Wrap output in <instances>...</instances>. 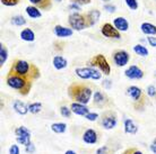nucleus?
Here are the masks:
<instances>
[{
	"label": "nucleus",
	"instance_id": "nucleus-1",
	"mask_svg": "<svg viewBox=\"0 0 156 154\" xmlns=\"http://www.w3.org/2000/svg\"><path fill=\"white\" fill-rule=\"evenodd\" d=\"M10 73L17 74L20 77H25L31 80H35L40 78V70L36 68L34 64L28 63L27 61L24 60H16L12 66Z\"/></svg>",
	"mask_w": 156,
	"mask_h": 154
},
{
	"label": "nucleus",
	"instance_id": "nucleus-2",
	"mask_svg": "<svg viewBox=\"0 0 156 154\" xmlns=\"http://www.w3.org/2000/svg\"><path fill=\"white\" fill-rule=\"evenodd\" d=\"M68 95L75 102L87 105L93 96V90L85 85L73 83L68 88Z\"/></svg>",
	"mask_w": 156,
	"mask_h": 154
},
{
	"label": "nucleus",
	"instance_id": "nucleus-3",
	"mask_svg": "<svg viewBox=\"0 0 156 154\" xmlns=\"http://www.w3.org/2000/svg\"><path fill=\"white\" fill-rule=\"evenodd\" d=\"M6 82H7V85L10 88L17 90L23 96L28 95V92L31 91L32 80L25 77H20V75H17V74L9 72L7 75V79H6Z\"/></svg>",
	"mask_w": 156,
	"mask_h": 154
},
{
	"label": "nucleus",
	"instance_id": "nucleus-4",
	"mask_svg": "<svg viewBox=\"0 0 156 154\" xmlns=\"http://www.w3.org/2000/svg\"><path fill=\"white\" fill-rule=\"evenodd\" d=\"M88 65L90 68H98L100 71H101L103 74L105 75H109L110 72H111V68H110V64L108 63L104 55L102 54H98L88 61Z\"/></svg>",
	"mask_w": 156,
	"mask_h": 154
},
{
	"label": "nucleus",
	"instance_id": "nucleus-5",
	"mask_svg": "<svg viewBox=\"0 0 156 154\" xmlns=\"http://www.w3.org/2000/svg\"><path fill=\"white\" fill-rule=\"evenodd\" d=\"M75 73L77 77H79L80 79H92V80H100L102 78L101 71L95 68H90V66H87V68H77L75 70Z\"/></svg>",
	"mask_w": 156,
	"mask_h": 154
},
{
	"label": "nucleus",
	"instance_id": "nucleus-6",
	"mask_svg": "<svg viewBox=\"0 0 156 154\" xmlns=\"http://www.w3.org/2000/svg\"><path fill=\"white\" fill-rule=\"evenodd\" d=\"M118 124V118L115 112H113L112 110H106L102 114V120L101 125L103 126L104 129H113Z\"/></svg>",
	"mask_w": 156,
	"mask_h": 154
},
{
	"label": "nucleus",
	"instance_id": "nucleus-7",
	"mask_svg": "<svg viewBox=\"0 0 156 154\" xmlns=\"http://www.w3.org/2000/svg\"><path fill=\"white\" fill-rule=\"evenodd\" d=\"M15 135H16V141L24 145L27 146L28 144H31V131L25 126H20L15 129Z\"/></svg>",
	"mask_w": 156,
	"mask_h": 154
},
{
	"label": "nucleus",
	"instance_id": "nucleus-8",
	"mask_svg": "<svg viewBox=\"0 0 156 154\" xmlns=\"http://www.w3.org/2000/svg\"><path fill=\"white\" fill-rule=\"evenodd\" d=\"M69 25L71 26L73 29H76V31H83L84 28H86V20L85 17L82 16L80 14H77V12H74L69 16Z\"/></svg>",
	"mask_w": 156,
	"mask_h": 154
},
{
	"label": "nucleus",
	"instance_id": "nucleus-9",
	"mask_svg": "<svg viewBox=\"0 0 156 154\" xmlns=\"http://www.w3.org/2000/svg\"><path fill=\"white\" fill-rule=\"evenodd\" d=\"M129 60H130V55H129V53L127 51L119 50V51H115L113 53V61L115 63V65L125 66L126 64H128Z\"/></svg>",
	"mask_w": 156,
	"mask_h": 154
},
{
	"label": "nucleus",
	"instance_id": "nucleus-10",
	"mask_svg": "<svg viewBox=\"0 0 156 154\" xmlns=\"http://www.w3.org/2000/svg\"><path fill=\"white\" fill-rule=\"evenodd\" d=\"M101 33L104 35L105 37H108V38L119 39L121 37L119 31H118L115 27H113L111 24H109V23L104 24V25L101 27Z\"/></svg>",
	"mask_w": 156,
	"mask_h": 154
},
{
	"label": "nucleus",
	"instance_id": "nucleus-11",
	"mask_svg": "<svg viewBox=\"0 0 156 154\" xmlns=\"http://www.w3.org/2000/svg\"><path fill=\"white\" fill-rule=\"evenodd\" d=\"M83 141L86 143V144H96L98 141V132L93 129V128H88L87 131H85V133L83 134Z\"/></svg>",
	"mask_w": 156,
	"mask_h": 154
},
{
	"label": "nucleus",
	"instance_id": "nucleus-12",
	"mask_svg": "<svg viewBox=\"0 0 156 154\" xmlns=\"http://www.w3.org/2000/svg\"><path fill=\"white\" fill-rule=\"evenodd\" d=\"M125 75L129 79H141L144 77L143 70L137 65H130L125 71Z\"/></svg>",
	"mask_w": 156,
	"mask_h": 154
},
{
	"label": "nucleus",
	"instance_id": "nucleus-13",
	"mask_svg": "<svg viewBox=\"0 0 156 154\" xmlns=\"http://www.w3.org/2000/svg\"><path fill=\"white\" fill-rule=\"evenodd\" d=\"M100 16H101V12L98 9H93L86 14L85 16V20H86V27H92L94 26L95 24L98 23V19H100Z\"/></svg>",
	"mask_w": 156,
	"mask_h": 154
},
{
	"label": "nucleus",
	"instance_id": "nucleus-14",
	"mask_svg": "<svg viewBox=\"0 0 156 154\" xmlns=\"http://www.w3.org/2000/svg\"><path fill=\"white\" fill-rule=\"evenodd\" d=\"M70 109L73 114L78 116H84V117L90 112V109L86 107V105L79 104V102H73L70 105Z\"/></svg>",
	"mask_w": 156,
	"mask_h": 154
},
{
	"label": "nucleus",
	"instance_id": "nucleus-15",
	"mask_svg": "<svg viewBox=\"0 0 156 154\" xmlns=\"http://www.w3.org/2000/svg\"><path fill=\"white\" fill-rule=\"evenodd\" d=\"M93 99H94V104L96 105V106H98V107H104L109 102V98L103 92H101V91H95Z\"/></svg>",
	"mask_w": 156,
	"mask_h": 154
},
{
	"label": "nucleus",
	"instance_id": "nucleus-16",
	"mask_svg": "<svg viewBox=\"0 0 156 154\" xmlns=\"http://www.w3.org/2000/svg\"><path fill=\"white\" fill-rule=\"evenodd\" d=\"M127 95H128L133 101H139L141 98V95H143V91H141L140 88H138L136 85H131L127 89Z\"/></svg>",
	"mask_w": 156,
	"mask_h": 154
},
{
	"label": "nucleus",
	"instance_id": "nucleus-17",
	"mask_svg": "<svg viewBox=\"0 0 156 154\" xmlns=\"http://www.w3.org/2000/svg\"><path fill=\"white\" fill-rule=\"evenodd\" d=\"M55 34L58 36V37H68V36H71V35L74 34V32L71 28H67V27H63L61 25H57L55 27Z\"/></svg>",
	"mask_w": 156,
	"mask_h": 154
},
{
	"label": "nucleus",
	"instance_id": "nucleus-18",
	"mask_svg": "<svg viewBox=\"0 0 156 154\" xmlns=\"http://www.w3.org/2000/svg\"><path fill=\"white\" fill-rule=\"evenodd\" d=\"M113 24H114V27L117 28L118 31H121V32L128 31L129 24H128V22H127V19L123 18V17H117V18L113 20Z\"/></svg>",
	"mask_w": 156,
	"mask_h": 154
},
{
	"label": "nucleus",
	"instance_id": "nucleus-19",
	"mask_svg": "<svg viewBox=\"0 0 156 154\" xmlns=\"http://www.w3.org/2000/svg\"><path fill=\"white\" fill-rule=\"evenodd\" d=\"M12 107L15 109V112L20 115H26L30 110H28V106H26L25 102L20 100H15L12 104Z\"/></svg>",
	"mask_w": 156,
	"mask_h": 154
},
{
	"label": "nucleus",
	"instance_id": "nucleus-20",
	"mask_svg": "<svg viewBox=\"0 0 156 154\" xmlns=\"http://www.w3.org/2000/svg\"><path fill=\"white\" fill-rule=\"evenodd\" d=\"M123 126H125V132L127 134L135 135L138 132V126H137L136 123L133 119H126Z\"/></svg>",
	"mask_w": 156,
	"mask_h": 154
},
{
	"label": "nucleus",
	"instance_id": "nucleus-21",
	"mask_svg": "<svg viewBox=\"0 0 156 154\" xmlns=\"http://www.w3.org/2000/svg\"><path fill=\"white\" fill-rule=\"evenodd\" d=\"M52 64L55 66V69L62 70V69H65V68H67L68 62H67V60L65 58L60 56V55H57V56H55L53 60H52Z\"/></svg>",
	"mask_w": 156,
	"mask_h": 154
},
{
	"label": "nucleus",
	"instance_id": "nucleus-22",
	"mask_svg": "<svg viewBox=\"0 0 156 154\" xmlns=\"http://www.w3.org/2000/svg\"><path fill=\"white\" fill-rule=\"evenodd\" d=\"M140 29L144 34L152 36V35H156V26L151 23H143L140 26Z\"/></svg>",
	"mask_w": 156,
	"mask_h": 154
},
{
	"label": "nucleus",
	"instance_id": "nucleus-23",
	"mask_svg": "<svg viewBox=\"0 0 156 154\" xmlns=\"http://www.w3.org/2000/svg\"><path fill=\"white\" fill-rule=\"evenodd\" d=\"M20 38L26 42H33L35 39V34L31 28H25L24 31L20 32Z\"/></svg>",
	"mask_w": 156,
	"mask_h": 154
},
{
	"label": "nucleus",
	"instance_id": "nucleus-24",
	"mask_svg": "<svg viewBox=\"0 0 156 154\" xmlns=\"http://www.w3.org/2000/svg\"><path fill=\"white\" fill-rule=\"evenodd\" d=\"M51 131L55 134H63L67 131V125L65 123H53L51 125Z\"/></svg>",
	"mask_w": 156,
	"mask_h": 154
},
{
	"label": "nucleus",
	"instance_id": "nucleus-25",
	"mask_svg": "<svg viewBox=\"0 0 156 154\" xmlns=\"http://www.w3.org/2000/svg\"><path fill=\"white\" fill-rule=\"evenodd\" d=\"M26 14H27L31 18H40V17L42 16L41 12H40L36 7H34V6H28V7L26 8Z\"/></svg>",
	"mask_w": 156,
	"mask_h": 154
},
{
	"label": "nucleus",
	"instance_id": "nucleus-26",
	"mask_svg": "<svg viewBox=\"0 0 156 154\" xmlns=\"http://www.w3.org/2000/svg\"><path fill=\"white\" fill-rule=\"evenodd\" d=\"M8 58V51L7 47L4 44H0V65H4V63L7 61Z\"/></svg>",
	"mask_w": 156,
	"mask_h": 154
},
{
	"label": "nucleus",
	"instance_id": "nucleus-27",
	"mask_svg": "<svg viewBox=\"0 0 156 154\" xmlns=\"http://www.w3.org/2000/svg\"><path fill=\"white\" fill-rule=\"evenodd\" d=\"M133 52L138 54V55H140V56H147L148 55V50L145 46L140 45V44H137V45L133 46Z\"/></svg>",
	"mask_w": 156,
	"mask_h": 154
},
{
	"label": "nucleus",
	"instance_id": "nucleus-28",
	"mask_svg": "<svg viewBox=\"0 0 156 154\" xmlns=\"http://www.w3.org/2000/svg\"><path fill=\"white\" fill-rule=\"evenodd\" d=\"M28 110L31 114H39L41 110H42V104L41 102H33L28 106Z\"/></svg>",
	"mask_w": 156,
	"mask_h": 154
},
{
	"label": "nucleus",
	"instance_id": "nucleus-29",
	"mask_svg": "<svg viewBox=\"0 0 156 154\" xmlns=\"http://www.w3.org/2000/svg\"><path fill=\"white\" fill-rule=\"evenodd\" d=\"M12 24H14L16 26H22V25L26 24V20L23 16H14L12 18Z\"/></svg>",
	"mask_w": 156,
	"mask_h": 154
},
{
	"label": "nucleus",
	"instance_id": "nucleus-30",
	"mask_svg": "<svg viewBox=\"0 0 156 154\" xmlns=\"http://www.w3.org/2000/svg\"><path fill=\"white\" fill-rule=\"evenodd\" d=\"M60 114H61V116H62V117L70 118L73 112H71L70 108H68L67 106H61V107H60Z\"/></svg>",
	"mask_w": 156,
	"mask_h": 154
},
{
	"label": "nucleus",
	"instance_id": "nucleus-31",
	"mask_svg": "<svg viewBox=\"0 0 156 154\" xmlns=\"http://www.w3.org/2000/svg\"><path fill=\"white\" fill-rule=\"evenodd\" d=\"M121 154H144L140 150H138L137 147H128Z\"/></svg>",
	"mask_w": 156,
	"mask_h": 154
},
{
	"label": "nucleus",
	"instance_id": "nucleus-32",
	"mask_svg": "<svg viewBox=\"0 0 156 154\" xmlns=\"http://www.w3.org/2000/svg\"><path fill=\"white\" fill-rule=\"evenodd\" d=\"M126 4H127V6H128L130 9H133V10H136L137 8H138L137 0H126Z\"/></svg>",
	"mask_w": 156,
	"mask_h": 154
},
{
	"label": "nucleus",
	"instance_id": "nucleus-33",
	"mask_svg": "<svg viewBox=\"0 0 156 154\" xmlns=\"http://www.w3.org/2000/svg\"><path fill=\"white\" fill-rule=\"evenodd\" d=\"M85 118L87 120H90V122H95V120H98V112H88V114L85 116Z\"/></svg>",
	"mask_w": 156,
	"mask_h": 154
},
{
	"label": "nucleus",
	"instance_id": "nucleus-34",
	"mask_svg": "<svg viewBox=\"0 0 156 154\" xmlns=\"http://www.w3.org/2000/svg\"><path fill=\"white\" fill-rule=\"evenodd\" d=\"M95 154H110V149H109V146L104 145V146L98 147V150H96V152H95Z\"/></svg>",
	"mask_w": 156,
	"mask_h": 154
},
{
	"label": "nucleus",
	"instance_id": "nucleus-35",
	"mask_svg": "<svg viewBox=\"0 0 156 154\" xmlns=\"http://www.w3.org/2000/svg\"><path fill=\"white\" fill-rule=\"evenodd\" d=\"M9 154H20V146L17 144H12V146L9 147Z\"/></svg>",
	"mask_w": 156,
	"mask_h": 154
},
{
	"label": "nucleus",
	"instance_id": "nucleus-36",
	"mask_svg": "<svg viewBox=\"0 0 156 154\" xmlns=\"http://www.w3.org/2000/svg\"><path fill=\"white\" fill-rule=\"evenodd\" d=\"M20 2V0H1V4L5 6H16Z\"/></svg>",
	"mask_w": 156,
	"mask_h": 154
},
{
	"label": "nucleus",
	"instance_id": "nucleus-37",
	"mask_svg": "<svg viewBox=\"0 0 156 154\" xmlns=\"http://www.w3.org/2000/svg\"><path fill=\"white\" fill-rule=\"evenodd\" d=\"M147 95H148L149 97L156 96V88L154 85H148V87H147Z\"/></svg>",
	"mask_w": 156,
	"mask_h": 154
},
{
	"label": "nucleus",
	"instance_id": "nucleus-38",
	"mask_svg": "<svg viewBox=\"0 0 156 154\" xmlns=\"http://www.w3.org/2000/svg\"><path fill=\"white\" fill-rule=\"evenodd\" d=\"M25 152L28 154H33L34 152H35V145H34L33 143L28 144L27 146H25Z\"/></svg>",
	"mask_w": 156,
	"mask_h": 154
},
{
	"label": "nucleus",
	"instance_id": "nucleus-39",
	"mask_svg": "<svg viewBox=\"0 0 156 154\" xmlns=\"http://www.w3.org/2000/svg\"><path fill=\"white\" fill-rule=\"evenodd\" d=\"M147 42H148V44L151 45V46L155 47V49H156V37L148 36V37H147Z\"/></svg>",
	"mask_w": 156,
	"mask_h": 154
},
{
	"label": "nucleus",
	"instance_id": "nucleus-40",
	"mask_svg": "<svg viewBox=\"0 0 156 154\" xmlns=\"http://www.w3.org/2000/svg\"><path fill=\"white\" fill-rule=\"evenodd\" d=\"M104 9H105L108 12H114L117 8H115V6H113V5H109V4H108V5H105V6H104Z\"/></svg>",
	"mask_w": 156,
	"mask_h": 154
},
{
	"label": "nucleus",
	"instance_id": "nucleus-41",
	"mask_svg": "<svg viewBox=\"0 0 156 154\" xmlns=\"http://www.w3.org/2000/svg\"><path fill=\"white\" fill-rule=\"evenodd\" d=\"M149 149H151V151H152L153 153L156 154V137L152 141L151 145H149Z\"/></svg>",
	"mask_w": 156,
	"mask_h": 154
},
{
	"label": "nucleus",
	"instance_id": "nucleus-42",
	"mask_svg": "<svg viewBox=\"0 0 156 154\" xmlns=\"http://www.w3.org/2000/svg\"><path fill=\"white\" fill-rule=\"evenodd\" d=\"M71 1L78 5H87L90 2V0H71Z\"/></svg>",
	"mask_w": 156,
	"mask_h": 154
},
{
	"label": "nucleus",
	"instance_id": "nucleus-43",
	"mask_svg": "<svg viewBox=\"0 0 156 154\" xmlns=\"http://www.w3.org/2000/svg\"><path fill=\"white\" fill-rule=\"evenodd\" d=\"M102 85H103V87H105L106 89H110L111 88V85H112V82L106 79V80L103 81V83H102Z\"/></svg>",
	"mask_w": 156,
	"mask_h": 154
},
{
	"label": "nucleus",
	"instance_id": "nucleus-44",
	"mask_svg": "<svg viewBox=\"0 0 156 154\" xmlns=\"http://www.w3.org/2000/svg\"><path fill=\"white\" fill-rule=\"evenodd\" d=\"M69 8H70V9H74V10H80V7H79V5L75 4V2H73V4L69 6Z\"/></svg>",
	"mask_w": 156,
	"mask_h": 154
},
{
	"label": "nucleus",
	"instance_id": "nucleus-45",
	"mask_svg": "<svg viewBox=\"0 0 156 154\" xmlns=\"http://www.w3.org/2000/svg\"><path fill=\"white\" fill-rule=\"evenodd\" d=\"M32 4H34V5H40L41 6V4H42V1L43 0H30Z\"/></svg>",
	"mask_w": 156,
	"mask_h": 154
},
{
	"label": "nucleus",
	"instance_id": "nucleus-46",
	"mask_svg": "<svg viewBox=\"0 0 156 154\" xmlns=\"http://www.w3.org/2000/svg\"><path fill=\"white\" fill-rule=\"evenodd\" d=\"M65 154H77L75 151H73V150H68V151H66L65 152Z\"/></svg>",
	"mask_w": 156,
	"mask_h": 154
},
{
	"label": "nucleus",
	"instance_id": "nucleus-47",
	"mask_svg": "<svg viewBox=\"0 0 156 154\" xmlns=\"http://www.w3.org/2000/svg\"><path fill=\"white\" fill-rule=\"evenodd\" d=\"M55 1H58V2H61V1H62V0H55Z\"/></svg>",
	"mask_w": 156,
	"mask_h": 154
},
{
	"label": "nucleus",
	"instance_id": "nucleus-48",
	"mask_svg": "<svg viewBox=\"0 0 156 154\" xmlns=\"http://www.w3.org/2000/svg\"><path fill=\"white\" fill-rule=\"evenodd\" d=\"M103 1H110V0H103Z\"/></svg>",
	"mask_w": 156,
	"mask_h": 154
},
{
	"label": "nucleus",
	"instance_id": "nucleus-49",
	"mask_svg": "<svg viewBox=\"0 0 156 154\" xmlns=\"http://www.w3.org/2000/svg\"><path fill=\"white\" fill-rule=\"evenodd\" d=\"M155 74H156V72H155Z\"/></svg>",
	"mask_w": 156,
	"mask_h": 154
}]
</instances>
